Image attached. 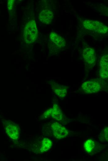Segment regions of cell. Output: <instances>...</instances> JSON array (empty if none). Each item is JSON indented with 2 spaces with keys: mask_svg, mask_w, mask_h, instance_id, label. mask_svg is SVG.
Masks as SVG:
<instances>
[{
  "mask_svg": "<svg viewBox=\"0 0 108 161\" xmlns=\"http://www.w3.org/2000/svg\"><path fill=\"white\" fill-rule=\"evenodd\" d=\"M83 56L87 65L90 68L92 67L95 63L96 55L95 51L91 47H86L84 49Z\"/></svg>",
  "mask_w": 108,
  "mask_h": 161,
  "instance_id": "8992f818",
  "label": "cell"
},
{
  "mask_svg": "<svg viewBox=\"0 0 108 161\" xmlns=\"http://www.w3.org/2000/svg\"><path fill=\"white\" fill-rule=\"evenodd\" d=\"M101 82L98 79H93L83 82L81 85L83 91L87 94L98 92L101 88Z\"/></svg>",
  "mask_w": 108,
  "mask_h": 161,
  "instance_id": "3957f363",
  "label": "cell"
},
{
  "mask_svg": "<svg viewBox=\"0 0 108 161\" xmlns=\"http://www.w3.org/2000/svg\"><path fill=\"white\" fill-rule=\"evenodd\" d=\"M54 15L52 11L48 9L42 11L38 16L40 21L43 23L49 24L51 23L53 18Z\"/></svg>",
  "mask_w": 108,
  "mask_h": 161,
  "instance_id": "30bf717a",
  "label": "cell"
},
{
  "mask_svg": "<svg viewBox=\"0 0 108 161\" xmlns=\"http://www.w3.org/2000/svg\"><path fill=\"white\" fill-rule=\"evenodd\" d=\"M51 129L53 135L58 139L66 138L69 132L67 129L56 122L51 124Z\"/></svg>",
  "mask_w": 108,
  "mask_h": 161,
  "instance_id": "5b68a950",
  "label": "cell"
},
{
  "mask_svg": "<svg viewBox=\"0 0 108 161\" xmlns=\"http://www.w3.org/2000/svg\"><path fill=\"white\" fill-rule=\"evenodd\" d=\"M108 55H104L101 57L100 61L99 74L102 79H106L108 77Z\"/></svg>",
  "mask_w": 108,
  "mask_h": 161,
  "instance_id": "ba28073f",
  "label": "cell"
},
{
  "mask_svg": "<svg viewBox=\"0 0 108 161\" xmlns=\"http://www.w3.org/2000/svg\"><path fill=\"white\" fill-rule=\"evenodd\" d=\"M23 37L27 44H30L34 41L38 36V31L35 21L32 20L27 23L25 27Z\"/></svg>",
  "mask_w": 108,
  "mask_h": 161,
  "instance_id": "6da1fadb",
  "label": "cell"
},
{
  "mask_svg": "<svg viewBox=\"0 0 108 161\" xmlns=\"http://www.w3.org/2000/svg\"><path fill=\"white\" fill-rule=\"evenodd\" d=\"M14 2V0H9L8 1L7 6L9 10H11L12 9Z\"/></svg>",
  "mask_w": 108,
  "mask_h": 161,
  "instance_id": "9a60e30c",
  "label": "cell"
},
{
  "mask_svg": "<svg viewBox=\"0 0 108 161\" xmlns=\"http://www.w3.org/2000/svg\"><path fill=\"white\" fill-rule=\"evenodd\" d=\"M4 126L6 133L8 137L14 140L18 139L20 132L19 125L12 121L8 120L5 122Z\"/></svg>",
  "mask_w": 108,
  "mask_h": 161,
  "instance_id": "277c9868",
  "label": "cell"
},
{
  "mask_svg": "<svg viewBox=\"0 0 108 161\" xmlns=\"http://www.w3.org/2000/svg\"><path fill=\"white\" fill-rule=\"evenodd\" d=\"M50 38L52 41L58 47L62 48L65 46L66 42L65 39L55 32L51 33Z\"/></svg>",
  "mask_w": 108,
  "mask_h": 161,
  "instance_id": "8fae6325",
  "label": "cell"
},
{
  "mask_svg": "<svg viewBox=\"0 0 108 161\" xmlns=\"http://www.w3.org/2000/svg\"><path fill=\"white\" fill-rule=\"evenodd\" d=\"M50 117L58 121L62 120L63 116L61 110L56 104H54L52 108L45 111L42 115L43 118Z\"/></svg>",
  "mask_w": 108,
  "mask_h": 161,
  "instance_id": "52a82bcc",
  "label": "cell"
},
{
  "mask_svg": "<svg viewBox=\"0 0 108 161\" xmlns=\"http://www.w3.org/2000/svg\"><path fill=\"white\" fill-rule=\"evenodd\" d=\"M83 25L86 29L99 33L105 34L108 30L107 26L96 20H86L83 21Z\"/></svg>",
  "mask_w": 108,
  "mask_h": 161,
  "instance_id": "7a4b0ae2",
  "label": "cell"
},
{
  "mask_svg": "<svg viewBox=\"0 0 108 161\" xmlns=\"http://www.w3.org/2000/svg\"><path fill=\"white\" fill-rule=\"evenodd\" d=\"M95 146V143L91 139H88L85 142L84 147L87 152L91 153L92 152Z\"/></svg>",
  "mask_w": 108,
  "mask_h": 161,
  "instance_id": "4fadbf2b",
  "label": "cell"
},
{
  "mask_svg": "<svg viewBox=\"0 0 108 161\" xmlns=\"http://www.w3.org/2000/svg\"><path fill=\"white\" fill-rule=\"evenodd\" d=\"M52 146V141L47 138H44L42 141L40 149V152H46L51 148Z\"/></svg>",
  "mask_w": 108,
  "mask_h": 161,
  "instance_id": "7c38bea8",
  "label": "cell"
},
{
  "mask_svg": "<svg viewBox=\"0 0 108 161\" xmlns=\"http://www.w3.org/2000/svg\"><path fill=\"white\" fill-rule=\"evenodd\" d=\"M101 137L102 140L104 141H108V128H106L101 135Z\"/></svg>",
  "mask_w": 108,
  "mask_h": 161,
  "instance_id": "5bb4252c",
  "label": "cell"
},
{
  "mask_svg": "<svg viewBox=\"0 0 108 161\" xmlns=\"http://www.w3.org/2000/svg\"><path fill=\"white\" fill-rule=\"evenodd\" d=\"M52 89L56 95L61 98L65 97L67 92L66 86L60 85L52 81L50 82Z\"/></svg>",
  "mask_w": 108,
  "mask_h": 161,
  "instance_id": "9c48e42d",
  "label": "cell"
}]
</instances>
